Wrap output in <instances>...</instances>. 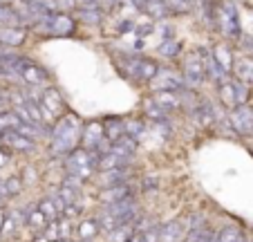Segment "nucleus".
Wrapping results in <instances>:
<instances>
[{
    "label": "nucleus",
    "mask_w": 253,
    "mask_h": 242,
    "mask_svg": "<svg viewBox=\"0 0 253 242\" xmlns=\"http://www.w3.org/2000/svg\"><path fill=\"white\" fill-rule=\"evenodd\" d=\"M157 184H159L157 177H146V180L141 182V189L143 191H155V189H157Z\"/></svg>",
    "instance_id": "a19ab883"
},
{
    "label": "nucleus",
    "mask_w": 253,
    "mask_h": 242,
    "mask_svg": "<svg viewBox=\"0 0 253 242\" xmlns=\"http://www.w3.org/2000/svg\"><path fill=\"white\" fill-rule=\"evenodd\" d=\"M215 236H217V233H213L209 227H202V229H197V231L186 233L184 242H213Z\"/></svg>",
    "instance_id": "72a5a7b5"
},
{
    "label": "nucleus",
    "mask_w": 253,
    "mask_h": 242,
    "mask_svg": "<svg viewBox=\"0 0 253 242\" xmlns=\"http://www.w3.org/2000/svg\"><path fill=\"white\" fill-rule=\"evenodd\" d=\"M182 76H184V83H186L188 88L200 86L202 81L206 79V70H204V63H202L200 54H195V56H188L186 61H184Z\"/></svg>",
    "instance_id": "1a4fd4ad"
},
{
    "label": "nucleus",
    "mask_w": 253,
    "mask_h": 242,
    "mask_svg": "<svg viewBox=\"0 0 253 242\" xmlns=\"http://www.w3.org/2000/svg\"><path fill=\"white\" fill-rule=\"evenodd\" d=\"M54 242H67V240H54Z\"/></svg>",
    "instance_id": "8fccbe9b"
},
{
    "label": "nucleus",
    "mask_w": 253,
    "mask_h": 242,
    "mask_svg": "<svg viewBox=\"0 0 253 242\" xmlns=\"http://www.w3.org/2000/svg\"><path fill=\"white\" fill-rule=\"evenodd\" d=\"M0 25H5V27H23L16 9L14 7H5V5H0Z\"/></svg>",
    "instance_id": "2f4dec72"
},
{
    "label": "nucleus",
    "mask_w": 253,
    "mask_h": 242,
    "mask_svg": "<svg viewBox=\"0 0 253 242\" xmlns=\"http://www.w3.org/2000/svg\"><path fill=\"white\" fill-rule=\"evenodd\" d=\"M56 7L58 9H74L77 7V0H56Z\"/></svg>",
    "instance_id": "79ce46f5"
},
{
    "label": "nucleus",
    "mask_w": 253,
    "mask_h": 242,
    "mask_svg": "<svg viewBox=\"0 0 253 242\" xmlns=\"http://www.w3.org/2000/svg\"><path fill=\"white\" fill-rule=\"evenodd\" d=\"M101 231H103V229H101V224H99V220H96V218L81 220V222H79V227H77V236H79L77 242H92Z\"/></svg>",
    "instance_id": "a211bd4d"
},
{
    "label": "nucleus",
    "mask_w": 253,
    "mask_h": 242,
    "mask_svg": "<svg viewBox=\"0 0 253 242\" xmlns=\"http://www.w3.org/2000/svg\"><path fill=\"white\" fill-rule=\"evenodd\" d=\"M229 121L233 126V130L242 137L253 135V105H238L231 110Z\"/></svg>",
    "instance_id": "0eeeda50"
},
{
    "label": "nucleus",
    "mask_w": 253,
    "mask_h": 242,
    "mask_svg": "<svg viewBox=\"0 0 253 242\" xmlns=\"http://www.w3.org/2000/svg\"><path fill=\"white\" fill-rule=\"evenodd\" d=\"M217 92H220L222 103L231 110L238 108V105H247L249 101V86L238 79H231V76L217 86Z\"/></svg>",
    "instance_id": "20e7f679"
},
{
    "label": "nucleus",
    "mask_w": 253,
    "mask_h": 242,
    "mask_svg": "<svg viewBox=\"0 0 253 242\" xmlns=\"http://www.w3.org/2000/svg\"><path fill=\"white\" fill-rule=\"evenodd\" d=\"M9 159H11V155L5 150V148H2V150H0V168L5 166V164H7V161H9Z\"/></svg>",
    "instance_id": "a18cd8bd"
},
{
    "label": "nucleus",
    "mask_w": 253,
    "mask_h": 242,
    "mask_svg": "<svg viewBox=\"0 0 253 242\" xmlns=\"http://www.w3.org/2000/svg\"><path fill=\"white\" fill-rule=\"evenodd\" d=\"M49 152L54 157H67L70 152H74L81 144L83 137V124L77 114H63L56 124L49 130Z\"/></svg>",
    "instance_id": "f257e3e1"
},
{
    "label": "nucleus",
    "mask_w": 253,
    "mask_h": 242,
    "mask_svg": "<svg viewBox=\"0 0 253 242\" xmlns=\"http://www.w3.org/2000/svg\"><path fill=\"white\" fill-rule=\"evenodd\" d=\"M105 139V128L101 121H90L87 126H83V137H81V148L85 150H94L103 144Z\"/></svg>",
    "instance_id": "9d476101"
},
{
    "label": "nucleus",
    "mask_w": 253,
    "mask_h": 242,
    "mask_svg": "<svg viewBox=\"0 0 253 242\" xmlns=\"http://www.w3.org/2000/svg\"><path fill=\"white\" fill-rule=\"evenodd\" d=\"M20 79H23L25 83H27V86H32V88H34V86H41L43 81H47L49 76H47V72H45L41 65H36L34 61H29L27 65H25L23 70H20Z\"/></svg>",
    "instance_id": "dca6fc26"
},
{
    "label": "nucleus",
    "mask_w": 253,
    "mask_h": 242,
    "mask_svg": "<svg viewBox=\"0 0 253 242\" xmlns=\"http://www.w3.org/2000/svg\"><path fill=\"white\" fill-rule=\"evenodd\" d=\"M101 175V189L105 186H115V184H126L130 177V168H117V171H108V173H99Z\"/></svg>",
    "instance_id": "aec40b11"
},
{
    "label": "nucleus",
    "mask_w": 253,
    "mask_h": 242,
    "mask_svg": "<svg viewBox=\"0 0 253 242\" xmlns=\"http://www.w3.org/2000/svg\"><path fill=\"white\" fill-rule=\"evenodd\" d=\"M0 142H2V146H7L14 152H32L34 148H36V142H34V139L25 137V135L16 133V130H2Z\"/></svg>",
    "instance_id": "9b49d317"
},
{
    "label": "nucleus",
    "mask_w": 253,
    "mask_h": 242,
    "mask_svg": "<svg viewBox=\"0 0 253 242\" xmlns=\"http://www.w3.org/2000/svg\"><path fill=\"white\" fill-rule=\"evenodd\" d=\"M146 11H148L150 16H155V18H166V16L175 14V11H172L170 7L164 2V0H148V5H146Z\"/></svg>",
    "instance_id": "473e14b6"
},
{
    "label": "nucleus",
    "mask_w": 253,
    "mask_h": 242,
    "mask_svg": "<svg viewBox=\"0 0 253 242\" xmlns=\"http://www.w3.org/2000/svg\"><path fill=\"white\" fill-rule=\"evenodd\" d=\"M134 197V191L132 186L126 182V184H115V186H105V189L99 191V199L101 204H115V202H121V199H128Z\"/></svg>",
    "instance_id": "ddd939ff"
},
{
    "label": "nucleus",
    "mask_w": 253,
    "mask_h": 242,
    "mask_svg": "<svg viewBox=\"0 0 253 242\" xmlns=\"http://www.w3.org/2000/svg\"><path fill=\"white\" fill-rule=\"evenodd\" d=\"M128 159L115 155V152H105L99 157V173H108V171H117V168H126Z\"/></svg>",
    "instance_id": "412c9836"
},
{
    "label": "nucleus",
    "mask_w": 253,
    "mask_h": 242,
    "mask_svg": "<svg viewBox=\"0 0 253 242\" xmlns=\"http://www.w3.org/2000/svg\"><path fill=\"white\" fill-rule=\"evenodd\" d=\"M7 195H5V186H2V182H0V204H2V199H5Z\"/></svg>",
    "instance_id": "de8ad7c7"
},
{
    "label": "nucleus",
    "mask_w": 253,
    "mask_h": 242,
    "mask_svg": "<svg viewBox=\"0 0 253 242\" xmlns=\"http://www.w3.org/2000/svg\"><path fill=\"white\" fill-rule=\"evenodd\" d=\"M2 186H5V195L7 197H14V195H18L20 191H23V180L20 177H7L5 182H2Z\"/></svg>",
    "instance_id": "c9c22d12"
},
{
    "label": "nucleus",
    "mask_w": 253,
    "mask_h": 242,
    "mask_svg": "<svg viewBox=\"0 0 253 242\" xmlns=\"http://www.w3.org/2000/svg\"><path fill=\"white\" fill-rule=\"evenodd\" d=\"M217 242H249V240H247V236L242 233V229L229 224V227H224V229L217 231Z\"/></svg>",
    "instance_id": "c85d7f7f"
},
{
    "label": "nucleus",
    "mask_w": 253,
    "mask_h": 242,
    "mask_svg": "<svg viewBox=\"0 0 253 242\" xmlns=\"http://www.w3.org/2000/svg\"><path fill=\"white\" fill-rule=\"evenodd\" d=\"M184 227H186V233L202 229V227H204V215H202V213H191L186 220H184Z\"/></svg>",
    "instance_id": "e433bc0d"
},
{
    "label": "nucleus",
    "mask_w": 253,
    "mask_h": 242,
    "mask_svg": "<svg viewBox=\"0 0 253 242\" xmlns=\"http://www.w3.org/2000/svg\"><path fill=\"white\" fill-rule=\"evenodd\" d=\"M153 99L157 101L164 110H168V112H170V110L182 108V97L177 95V92H155Z\"/></svg>",
    "instance_id": "393cba45"
},
{
    "label": "nucleus",
    "mask_w": 253,
    "mask_h": 242,
    "mask_svg": "<svg viewBox=\"0 0 253 242\" xmlns=\"http://www.w3.org/2000/svg\"><path fill=\"white\" fill-rule=\"evenodd\" d=\"M121 27H119V32H134V27H137V25L132 23V20H121Z\"/></svg>",
    "instance_id": "37998d69"
},
{
    "label": "nucleus",
    "mask_w": 253,
    "mask_h": 242,
    "mask_svg": "<svg viewBox=\"0 0 253 242\" xmlns=\"http://www.w3.org/2000/svg\"><path fill=\"white\" fill-rule=\"evenodd\" d=\"M137 233H139L137 222H130V224H124V227H119V229L108 233V242H130Z\"/></svg>",
    "instance_id": "5701e85b"
},
{
    "label": "nucleus",
    "mask_w": 253,
    "mask_h": 242,
    "mask_svg": "<svg viewBox=\"0 0 253 242\" xmlns=\"http://www.w3.org/2000/svg\"><path fill=\"white\" fill-rule=\"evenodd\" d=\"M39 105H41V112H43V119L45 117H58V112L65 108V101H63L61 92L49 88V90H45L43 95H41Z\"/></svg>",
    "instance_id": "f8f14e48"
},
{
    "label": "nucleus",
    "mask_w": 253,
    "mask_h": 242,
    "mask_svg": "<svg viewBox=\"0 0 253 242\" xmlns=\"http://www.w3.org/2000/svg\"><path fill=\"white\" fill-rule=\"evenodd\" d=\"M0 137H2V130H0Z\"/></svg>",
    "instance_id": "3c124183"
},
{
    "label": "nucleus",
    "mask_w": 253,
    "mask_h": 242,
    "mask_svg": "<svg viewBox=\"0 0 253 242\" xmlns=\"http://www.w3.org/2000/svg\"><path fill=\"white\" fill-rule=\"evenodd\" d=\"M25 38H27V29L25 27H0V45L2 48L23 45Z\"/></svg>",
    "instance_id": "2eb2a0df"
},
{
    "label": "nucleus",
    "mask_w": 253,
    "mask_h": 242,
    "mask_svg": "<svg viewBox=\"0 0 253 242\" xmlns=\"http://www.w3.org/2000/svg\"><path fill=\"white\" fill-rule=\"evenodd\" d=\"M58 236H61V240H70V236H72V222L67 218L58 220Z\"/></svg>",
    "instance_id": "58836bf2"
},
{
    "label": "nucleus",
    "mask_w": 253,
    "mask_h": 242,
    "mask_svg": "<svg viewBox=\"0 0 253 242\" xmlns=\"http://www.w3.org/2000/svg\"><path fill=\"white\" fill-rule=\"evenodd\" d=\"M211 11H213V25L226 38H240V14L231 0H220L215 7H211Z\"/></svg>",
    "instance_id": "7ed1b4c3"
},
{
    "label": "nucleus",
    "mask_w": 253,
    "mask_h": 242,
    "mask_svg": "<svg viewBox=\"0 0 253 242\" xmlns=\"http://www.w3.org/2000/svg\"><path fill=\"white\" fill-rule=\"evenodd\" d=\"M134 150H137V142H134V139H130L128 135H126V137H121L119 142H115V144H112V148H110V152H115V155L124 157V159H128V161L134 157Z\"/></svg>",
    "instance_id": "4be33fe9"
},
{
    "label": "nucleus",
    "mask_w": 253,
    "mask_h": 242,
    "mask_svg": "<svg viewBox=\"0 0 253 242\" xmlns=\"http://www.w3.org/2000/svg\"><path fill=\"white\" fill-rule=\"evenodd\" d=\"M103 128H105V139L110 144H115V142H119L121 137H126V119L108 117L103 121Z\"/></svg>",
    "instance_id": "f3484780"
},
{
    "label": "nucleus",
    "mask_w": 253,
    "mask_h": 242,
    "mask_svg": "<svg viewBox=\"0 0 253 242\" xmlns=\"http://www.w3.org/2000/svg\"><path fill=\"white\" fill-rule=\"evenodd\" d=\"M99 152L94 150H85L79 146L74 152L65 157V171L67 175L77 177V180L85 182L92 177V173H99Z\"/></svg>",
    "instance_id": "f03ea898"
},
{
    "label": "nucleus",
    "mask_w": 253,
    "mask_h": 242,
    "mask_svg": "<svg viewBox=\"0 0 253 242\" xmlns=\"http://www.w3.org/2000/svg\"><path fill=\"white\" fill-rule=\"evenodd\" d=\"M159 227L162 224H150V227H146L139 236H141L143 242H159Z\"/></svg>",
    "instance_id": "4c0bfd02"
},
{
    "label": "nucleus",
    "mask_w": 253,
    "mask_h": 242,
    "mask_svg": "<svg viewBox=\"0 0 253 242\" xmlns=\"http://www.w3.org/2000/svg\"><path fill=\"white\" fill-rule=\"evenodd\" d=\"M79 20H83L85 25H101L103 20V9H85V7H77Z\"/></svg>",
    "instance_id": "7c9ffc66"
},
{
    "label": "nucleus",
    "mask_w": 253,
    "mask_h": 242,
    "mask_svg": "<svg viewBox=\"0 0 253 242\" xmlns=\"http://www.w3.org/2000/svg\"><path fill=\"white\" fill-rule=\"evenodd\" d=\"M179 52H182V43H179V41H175V38L162 41V45H159V54H162V56H166V58L177 56Z\"/></svg>",
    "instance_id": "f704fd0d"
},
{
    "label": "nucleus",
    "mask_w": 253,
    "mask_h": 242,
    "mask_svg": "<svg viewBox=\"0 0 253 242\" xmlns=\"http://www.w3.org/2000/svg\"><path fill=\"white\" fill-rule=\"evenodd\" d=\"M195 117L202 126H213L215 121H217V114H215V108H213L211 101H202V103H197Z\"/></svg>",
    "instance_id": "b1692460"
},
{
    "label": "nucleus",
    "mask_w": 253,
    "mask_h": 242,
    "mask_svg": "<svg viewBox=\"0 0 253 242\" xmlns=\"http://www.w3.org/2000/svg\"><path fill=\"white\" fill-rule=\"evenodd\" d=\"M11 2H14V0H0V5H5V7H9Z\"/></svg>",
    "instance_id": "09e8293b"
},
{
    "label": "nucleus",
    "mask_w": 253,
    "mask_h": 242,
    "mask_svg": "<svg viewBox=\"0 0 253 242\" xmlns=\"http://www.w3.org/2000/svg\"><path fill=\"white\" fill-rule=\"evenodd\" d=\"M143 114H148L155 124H166L168 121V110H164L155 99H148L143 103Z\"/></svg>",
    "instance_id": "a878e982"
},
{
    "label": "nucleus",
    "mask_w": 253,
    "mask_h": 242,
    "mask_svg": "<svg viewBox=\"0 0 253 242\" xmlns=\"http://www.w3.org/2000/svg\"><path fill=\"white\" fill-rule=\"evenodd\" d=\"M9 101H11V97L7 95L5 90H0V110H5V105L9 103Z\"/></svg>",
    "instance_id": "c03bdc74"
},
{
    "label": "nucleus",
    "mask_w": 253,
    "mask_h": 242,
    "mask_svg": "<svg viewBox=\"0 0 253 242\" xmlns=\"http://www.w3.org/2000/svg\"><path fill=\"white\" fill-rule=\"evenodd\" d=\"M5 220H7V215L2 213V209H0V233H2V227H5Z\"/></svg>",
    "instance_id": "49530a36"
},
{
    "label": "nucleus",
    "mask_w": 253,
    "mask_h": 242,
    "mask_svg": "<svg viewBox=\"0 0 253 242\" xmlns=\"http://www.w3.org/2000/svg\"><path fill=\"white\" fill-rule=\"evenodd\" d=\"M233 72L238 76V81L247 83V86H253V58H238L233 65Z\"/></svg>",
    "instance_id": "6ab92c4d"
},
{
    "label": "nucleus",
    "mask_w": 253,
    "mask_h": 242,
    "mask_svg": "<svg viewBox=\"0 0 253 242\" xmlns=\"http://www.w3.org/2000/svg\"><path fill=\"white\" fill-rule=\"evenodd\" d=\"M126 74L128 76H134L139 81H153L155 76L159 74L162 67L153 61V58H130L126 56Z\"/></svg>",
    "instance_id": "423d86ee"
},
{
    "label": "nucleus",
    "mask_w": 253,
    "mask_h": 242,
    "mask_svg": "<svg viewBox=\"0 0 253 242\" xmlns=\"http://www.w3.org/2000/svg\"><path fill=\"white\" fill-rule=\"evenodd\" d=\"M126 135H128L130 139H134V142H139V139H143V135H146V124H143V119H126Z\"/></svg>",
    "instance_id": "c756f323"
},
{
    "label": "nucleus",
    "mask_w": 253,
    "mask_h": 242,
    "mask_svg": "<svg viewBox=\"0 0 253 242\" xmlns=\"http://www.w3.org/2000/svg\"><path fill=\"white\" fill-rule=\"evenodd\" d=\"M150 86L155 88V92H177V90H182L186 83H184V76L179 74V72L164 67V70H159V74L150 81Z\"/></svg>",
    "instance_id": "6e6552de"
},
{
    "label": "nucleus",
    "mask_w": 253,
    "mask_h": 242,
    "mask_svg": "<svg viewBox=\"0 0 253 242\" xmlns=\"http://www.w3.org/2000/svg\"><path fill=\"white\" fill-rule=\"evenodd\" d=\"M36 27L45 29L47 34H54V36H70L77 29V23L67 14H47L41 18V23Z\"/></svg>",
    "instance_id": "39448f33"
},
{
    "label": "nucleus",
    "mask_w": 253,
    "mask_h": 242,
    "mask_svg": "<svg viewBox=\"0 0 253 242\" xmlns=\"http://www.w3.org/2000/svg\"><path fill=\"white\" fill-rule=\"evenodd\" d=\"M213 56H215V61L222 65V70H224L226 74L233 70L235 63H233V52H231L229 45H217V48L213 49Z\"/></svg>",
    "instance_id": "bb28decb"
},
{
    "label": "nucleus",
    "mask_w": 253,
    "mask_h": 242,
    "mask_svg": "<svg viewBox=\"0 0 253 242\" xmlns=\"http://www.w3.org/2000/svg\"><path fill=\"white\" fill-rule=\"evenodd\" d=\"M184 238H186L184 220H170L159 227V242H184Z\"/></svg>",
    "instance_id": "4468645a"
},
{
    "label": "nucleus",
    "mask_w": 253,
    "mask_h": 242,
    "mask_svg": "<svg viewBox=\"0 0 253 242\" xmlns=\"http://www.w3.org/2000/svg\"><path fill=\"white\" fill-rule=\"evenodd\" d=\"M27 224L34 229L36 233H43L45 229H47V224H49V220L45 218V213L36 206V209H29V213H27Z\"/></svg>",
    "instance_id": "cd10ccee"
},
{
    "label": "nucleus",
    "mask_w": 253,
    "mask_h": 242,
    "mask_svg": "<svg viewBox=\"0 0 253 242\" xmlns=\"http://www.w3.org/2000/svg\"><path fill=\"white\" fill-rule=\"evenodd\" d=\"M134 32H137L139 36H148L150 32H155V25H153V23H148V20H146V23H139L137 27H134Z\"/></svg>",
    "instance_id": "ea45409f"
}]
</instances>
